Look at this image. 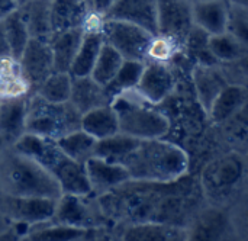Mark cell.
Segmentation results:
<instances>
[{"instance_id":"obj_1","label":"cell","mask_w":248,"mask_h":241,"mask_svg":"<svg viewBox=\"0 0 248 241\" xmlns=\"http://www.w3.org/2000/svg\"><path fill=\"white\" fill-rule=\"evenodd\" d=\"M199 182L187 175L173 182L128 180L110 192L97 196L109 221L125 225L164 223L186 227L201 209Z\"/></svg>"},{"instance_id":"obj_2","label":"cell","mask_w":248,"mask_h":241,"mask_svg":"<svg viewBox=\"0 0 248 241\" xmlns=\"http://www.w3.org/2000/svg\"><path fill=\"white\" fill-rule=\"evenodd\" d=\"M122 164L131 180L173 182L189 173V156L177 144L164 138L140 140Z\"/></svg>"},{"instance_id":"obj_3","label":"cell","mask_w":248,"mask_h":241,"mask_svg":"<svg viewBox=\"0 0 248 241\" xmlns=\"http://www.w3.org/2000/svg\"><path fill=\"white\" fill-rule=\"evenodd\" d=\"M12 147L36 160L57 180L62 193L90 195L84 164L67 156L55 140L25 132Z\"/></svg>"},{"instance_id":"obj_4","label":"cell","mask_w":248,"mask_h":241,"mask_svg":"<svg viewBox=\"0 0 248 241\" xmlns=\"http://www.w3.org/2000/svg\"><path fill=\"white\" fill-rule=\"evenodd\" d=\"M0 192L13 196L58 199L57 180L32 157L7 145L0 154Z\"/></svg>"},{"instance_id":"obj_5","label":"cell","mask_w":248,"mask_h":241,"mask_svg":"<svg viewBox=\"0 0 248 241\" xmlns=\"http://www.w3.org/2000/svg\"><path fill=\"white\" fill-rule=\"evenodd\" d=\"M110 105L116 112L121 134L137 140H150L164 138L170 131L169 116L135 89L119 93Z\"/></svg>"},{"instance_id":"obj_6","label":"cell","mask_w":248,"mask_h":241,"mask_svg":"<svg viewBox=\"0 0 248 241\" xmlns=\"http://www.w3.org/2000/svg\"><path fill=\"white\" fill-rule=\"evenodd\" d=\"M80 112L70 103H54L36 93L28 97L26 132L58 140L65 134L80 129Z\"/></svg>"},{"instance_id":"obj_7","label":"cell","mask_w":248,"mask_h":241,"mask_svg":"<svg viewBox=\"0 0 248 241\" xmlns=\"http://www.w3.org/2000/svg\"><path fill=\"white\" fill-rule=\"evenodd\" d=\"M246 182V159L240 153L219 156L205 166L199 185L202 196L211 204L224 207L225 202L238 193Z\"/></svg>"},{"instance_id":"obj_8","label":"cell","mask_w":248,"mask_h":241,"mask_svg":"<svg viewBox=\"0 0 248 241\" xmlns=\"http://www.w3.org/2000/svg\"><path fill=\"white\" fill-rule=\"evenodd\" d=\"M51 223L83 230H103L110 221L96 196L61 193L57 199Z\"/></svg>"},{"instance_id":"obj_9","label":"cell","mask_w":248,"mask_h":241,"mask_svg":"<svg viewBox=\"0 0 248 241\" xmlns=\"http://www.w3.org/2000/svg\"><path fill=\"white\" fill-rule=\"evenodd\" d=\"M102 33L105 42L115 48L124 60L145 61L147 47L153 36L147 29L125 20L105 19Z\"/></svg>"},{"instance_id":"obj_10","label":"cell","mask_w":248,"mask_h":241,"mask_svg":"<svg viewBox=\"0 0 248 241\" xmlns=\"http://www.w3.org/2000/svg\"><path fill=\"white\" fill-rule=\"evenodd\" d=\"M57 199L13 196L0 192V211L13 224L22 225L26 230L32 225L51 221Z\"/></svg>"},{"instance_id":"obj_11","label":"cell","mask_w":248,"mask_h":241,"mask_svg":"<svg viewBox=\"0 0 248 241\" xmlns=\"http://www.w3.org/2000/svg\"><path fill=\"white\" fill-rule=\"evenodd\" d=\"M17 61L29 84L31 95L35 93L39 84L54 71L52 51L48 41L29 38Z\"/></svg>"},{"instance_id":"obj_12","label":"cell","mask_w":248,"mask_h":241,"mask_svg":"<svg viewBox=\"0 0 248 241\" xmlns=\"http://www.w3.org/2000/svg\"><path fill=\"white\" fill-rule=\"evenodd\" d=\"M176 86L171 64L144 61V68L135 90L148 102L158 105L164 102Z\"/></svg>"},{"instance_id":"obj_13","label":"cell","mask_w":248,"mask_h":241,"mask_svg":"<svg viewBox=\"0 0 248 241\" xmlns=\"http://www.w3.org/2000/svg\"><path fill=\"white\" fill-rule=\"evenodd\" d=\"M158 33H166L185 42L193 28L192 1L189 0H157Z\"/></svg>"},{"instance_id":"obj_14","label":"cell","mask_w":248,"mask_h":241,"mask_svg":"<svg viewBox=\"0 0 248 241\" xmlns=\"http://www.w3.org/2000/svg\"><path fill=\"white\" fill-rule=\"evenodd\" d=\"M84 170L90 186V195L96 198L131 180L126 169L122 164L110 163L96 156H92L84 161Z\"/></svg>"},{"instance_id":"obj_15","label":"cell","mask_w":248,"mask_h":241,"mask_svg":"<svg viewBox=\"0 0 248 241\" xmlns=\"http://www.w3.org/2000/svg\"><path fill=\"white\" fill-rule=\"evenodd\" d=\"M105 19L125 20L147 29L153 35L158 33L157 0H116L106 12Z\"/></svg>"},{"instance_id":"obj_16","label":"cell","mask_w":248,"mask_h":241,"mask_svg":"<svg viewBox=\"0 0 248 241\" xmlns=\"http://www.w3.org/2000/svg\"><path fill=\"white\" fill-rule=\"evenodd\" d=\"M28 97L29 95L0 100V137L7 145H13L26 132Z\"/></svg>"},{"instance_id":"obj_17","label":"cell","mask_w":248,"mask_h":241,"mask_svg":"<svg viewBox=\"0 0 248 241\" xmlns=\"http://www.w3.org/2000/svg\"><path fill=\"white\" fill-rule=\"evenodd\" d=\"M192 81L195 86L199 105L205 113L209 112L217 96L228 84L218 64H198L196 63L192 70Z\"/></svg>"},{"instance_id":"obj_18","label":"cell","mask_w":248,"mask_h":241,"mask_svg":"<svg viewBox=\"0 0 248 241\" xmlns=\"http://www.w3.org/2000/svg\"><path fill=\"white\" fill-rule=\"evenodd\" d=\"M68 102L80 112V115H83L99 106L110 105L112 99L108 95L106 87L93 80L92 76H71V93Z\"/></svg>"},{"instance_id":"obj_19","label":"cell","mask_w":248,"mask_h":241,"mask_svg":"<svg viewBox=\"0 0 248 241\" xmlns=\"http://www.w3.org/2000/svg\"><path fill=\"white\" fill-rule=\"evenodd\" d=\"M121 239L126 241H182L189 240L186 227L164 223H140L125 225Z\"/></svg>"},{"instance_id":"obj_20","label":"cell","mask_w":248,"mask_h":241,"mask_svg":"<svg viewBox=\"0 0 248 241\" xmlns=\"http://www.w3.org/2000/svg\"><path fill=\"white\" fill-rule=\"evenodd\" d=\"M247 97V86L227 84L217 96L206 115L217 125L225 124L227 121H230L237 113L246 109Z\"/></svg>"},{"instance_id":"obj_21","label":"cell","mask_w":248,"mask_h":241,"mask_svg":"<svg viewBox=\"0 0 248 241\" xmlns=\"http://www.w3.org/2000/svg\"><path fill=\"white\" fill-rule=\"evenodd\" d=\"M90 12L87 0H51V29L61 32L73 28H83Z\"/></svg>"},{"instance_id":"obj_22","label":"cell","mask_w":248,"mask_h":241,"mask_svg":"<svg viewBox=\"0 0 248 241\" xmlns=\"http://www.w3.org/2000/svg\"><path fill=\"white\" fill-rule=\"evenodd\" d=\"M228 3L225 0H198L192 3L193 25L208 35L225 32Z\"/></svg>"},{"instance_id":"obj_23","label":"cell","mask_w":248,"mask_h":241,"mask_svg":"<svg viewBox=\"0 0 248 241\" xmlns=\"http://www.w3.org/2000/svg\"><path fill=\"white\" fill-rule=\"evenodd\" d=\"M83 28H73L61 32H54L49 38V47L52 51L54 71L68 73L71 63L77 54L83 38Z\"/></svg>"},{"instance_id":"obj_24","label":"cell","mask_w":248,"mask_h":241,"mask_svg":"<svg viewBox=\"0 0 248 241\" xmlns=\"http://www.w3.org/2000/svg\"><path fill=\"white\" fill-rule=\"evenodd\" d=\"M22 19L26 23L31 38L49 41L51 29V0H28L17 7Z\"/></svg>"},{"instance_id":"obj_25","label":"cell","mask_w":248,"mask_h":241,"mask_svg":"<svg viewBox=\"0 0 248 241\" xmlns=\"http://www.w3.org/2000/svg\"><path fill=\"white\" fill-rule=\"evenodd\" d=\"M80 128L96 140H103L118 134L119 125L113 106L105 105L83 113L80 118Z\"/></svg>"},{"instance_id":"obj_26","label":"cell","mask_w":248,"mask_h":241,"mask_svg":"<svg viewBox=\"0 0 248 241\" xmlns=\"http://www.w3.org/2000/svg\"><path fill=\"white\" fill-rule=\"evenodd\" d=\"M103 42L105 39L102 31H84L80 47L77 49V54L71 63L68 73L73 77L90 76Z\"/></svg>"},{"instance_id":"obj_27","label":"cell","mask_w":248,"mask_h":241,"mask_svg":"<svg viewBox=\"0 0 248 241\" xmlns=\"http://www.w3.org/2000/svg\"><path fill=\"white\" fill-rule=\"evenodd\" d=\"M100 230H83L65 225H58L51 221L32 225L26 230L23 239L33 241H60V240H86L99 234Z\"/></svg>"},{"instance_id":"obj_28","label":"cell","mask_w":248,"mask_h":241,"mask_svg":"<svg viewBox=\"0 0 248 241\" xmlns=\"http://www.w3.org/2000/svg\"><path fill=\"white\" fill-rule=\"evenodd\" d=\"M31 95L29 84L23 77L19 61L13 57L0 58V100Z\"/></svg>"},{"instance_id":"obj_29","label":"cell","mask_w":248,"mask_h":241,"mask_svg":"<svg viewBox=\"0 0 248 241\" xmlns=\"http://www.w3.org/2000/svg\"><path fill=\"white\" fill-rule=\"evenodd\" d=\"M208 49L217 63H227L240 58H246L248 55V44L240 41L234 35L225 32L209 35L208 38Z\"/></svg>"},{"instance_id":"obj_30","label":"cell","mask_w":248,"mask_h":241,"mask_svg":"<svg viewBox=\"0 0 248 241\" xmlns=\"http://www.w3.org/2000/svg\"><path fill=\"white\" fill-rule=\"evenodd\" d=\"M185 52V42L166 33H154L145 52V61L171 64Z\"/></svg>"},{"instance_id":"obj_31","label":"cell","mask_w":248,"mask_h":241,"mask_svg":"<svg viewBox=\"0 0 248 241\" xmlns=\"http://www.w3.org/2000/svg\"><path fill=\"white\" fill-rule=\"evenodd\" d=\"M55 141L67 156L81 164H84V161L94 154V147L97 143L94 137H92L81 128L65 134Z\"/></svg>"},{"instance_id":"obj_32","label":"cell","mask_w":248,"mask_h":241,"mask_svg":"<svg viewBox=\"0 0 248 241\" xmlns=\"http://www.w3.org/2000/svg\"><path fill=\"white\" fill-rule=\"evenodd\" d=\"M140 140L132 138L125 134H115L110 137H106L103 140H97L96 147H94V154L96 157L105 159L110 163H121L122 159L134 150V147L138 144Z\"/></svg>"},{"instance_id":"obj_33","label":"cell","mask_w":248,"mask_h":241,"mask_svg":"<svg viewBox=\"0 0 248 241\" xmlns=\"http://www.w3.org/2000/svg\"><path fill=\"white\" fill-rule=\"evenodd\" d=\"M142 68H144V61L124 60V63L119 67L118 73L105 86L108 95L110 96V99L113 100L119 93L135 89L137 84H138V80L141 77Z\"/></svg>"},{"instance_id":"obj_34","label":"cell","mask_w":248,"mask_h":241,"mask_svg":"<svg viewBox=\"0 0 248 241\" xmlns=\"http://www.w3.org/2000/svg\"><path fill=\"white\" fill-rule=\"evenodd\" d=\"M1 25H3L4 36H6L9 49H10V55L15 60H19L23 48L26 47V44L31 38L26 23L22 19L19 10L16 9L13 13H10L4 19H1Z\"/></svg>"},{"instance_id":"obj_35","label":"cell","mask_w":248,"mask_h":241,"mask_svg":"<svg viewBox=\"0 0 248 241\" xmlns=\"http://www.w3.org/2000/svg\"><path fill=\"white\" fill-rule=\"evenodd\" d=\"M122 63H124V57L115 48H112L109 44L103 42L100 52L96 58V63L92 68L90 76L99 84L106 86L113 79V76L118 73Z\"/></svg>"},{"instance_id":"obj_36","label":"cell","mask_w":248,"mask_h":241,"mask_svg":"<svg viewBox=\"0 0 248 241\" xmlns=\"http://www.w3.org/2000/svg\"><path fill=\"white\" fill-rule=\"evenodd\" d=\"M35 93L48 102H68L71 93V74L64 71H52L39 84Z\"/></svg>"},{"instance_id":"obj_37","label":"cell","mask_w":248,"mask_h":241,"mask_svg":"<svg viewBox=\"0 0 248 241\" xmlns=\"http://www.w3.org/2000/svg\"><path fill=\"white\" fill-rule=\"evenodd\" d=\"M225 31L248 44V6L228 3Z\"/></svg>"},{"instance_id":"obj_38","label":"cell","mask_w":248,"mask_h":241,"mask_svg":"<svg viewBox=\"0 0 248 241\" xmlns=\"http://www.w3.org/2000/svg\"><path fill=\"white\" fill-rule=\"evenodd\" d=\"M218 67L228 84L247 86V57L234 61L218 63Z\"/></svg>"},{"instance_id":"obj_39","label":"cell","mask_w":248,"mask_h":241,"mask_svg":"<svg viewBox=\"0 0 248 241\" xmlns=\"http://www.w3.org/2000/svg\"><path fill=\"white\" fill-rule=\"evenodd\" d=\"M7 236H12L13 239H17V234L15 231L13 224L3 215V212L0 211V240L6 239Z\"/></svg>"},{"instance_id":"obj_40","label":"cell","mask_w":248,"mask_h":241,"mask_svg":"<svg viewBox=\"0 0 248 241\" xmlns=\"http://www.w3.org/2000/svg\"><path fill=\"white\" fill-rule=\"evenodd\" d=\"M116 0H89V4H90V9L100 13V15H106V12L112 7V4L115 3Z\"/></svg>"},{"instance_id":"obj_41","label":"cell","mask_w":248,"mask_h":241,"mask_svg":"<svg viewBox=\"0 0 248 241\" xmlns=\"http://www.w3.org/2000/svg\"><path fill=\"white\" fill-rule=\"evenodd\" d=\"M19 7L17 0H0V20L13 13Z\"/></svg>"},{"instance_id":"obj_42","label":"cell","mask_w":248,"mask_h":241,"mask_svg":"<svg viewBox=\"0 0 248 241\" xmlns=\"http://www.w3.org/2000/svg\"><path fill=\"white\" fill-rule=\"evenodd\" d=\"M1 57H12V55H10V49H9V45H7L6 36H4L3 25L0 20V58Z\"/></svg>"},{"instance_id":"obj_43","label":"cell","mask_w":248,"mask_h":241,"mask_svg":"<svg viewBox=\"0 0 248 241\" xmlns=\"http://www.w3.org/2000/svg\"><path fill=\"white\" fill-rule=\"evenodd\" d=\"M228 3H234V4H241V6H248V0H225Z\"/></svg>"},{"instance_id":"obj_44","label":"cell","mask_w":248,"mask_h":241,"mask_svg":"<svg viewBox=\"0 0 248 241\" xmlns=\"http://www.w3.org/2000/svg\"><path fill=\"white\" fill-rule=\"evenodd\" d=\"M6 147H7V144H6V143H4V140L0 137V154L3 153V150H4Z\"/></svg>"},{"instance_id":"obj_45","label":"cell","mask_w":248,"mask_h":241,"mask_svg":"<svg viewBox=\"0 0 248 241\" xmlns=\"http://www.w3.org/2000/svg\"><path fill=\"white\" fill-rule=\"evenodd\" d=\"M25 1H28V0H17V3H19V4H22V3H25Z\"/></svg>"},{"instance_id":"obj_46","label":"cell","mask_w":248,"mask_h":241,"mask_svg":"<svg viewBox=\"0 0 248 241\" xmlns=\"http://www.w3.org/2000/svg\"><path fill=\"white\" fill-rule=\"evenodd\" d=\"M189 1H192V3H193V1H198V0H189Z\"/></svg>"},{"instance_id":"obj_47","label":"cell","mask_w":248,"mask_h":241,"mask_svg":"<svg viewBox=\"0 0 248 241\" xmlns=\"http://www.w3.org/2000/svg\"><path fill=\"white\" fill-rule=\"evenodd\" d=\"M87 1H89V0H87Z\"/></svg>"}]
</instances>
